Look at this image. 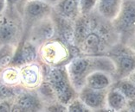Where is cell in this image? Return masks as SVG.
<instances>
[{
	"label": "cell",
	"mask_w": 135,
	"mask_h": 112,
	"mask_svg": "<svg viewBox=\"0 0 135 112\" xmlns=\"http://www.w3.org/2000/svg\"><path fill=\"white\" fill-rule=\"evenodd\" d=\"M116 4L117 0H100L101 11L106 15H113Z\"/></svg>",
	"instance_id": "6"
},
{
	"label": "cell",
	"mask_w": 135,
	"mask_h": 112,
	"mask_svg": "<svg viewBox=\"0 0 135 112\" xmlns=\"http://www.w3.org/2000/svg\"><path fill=\"white\" fill-rule=\"evenodd\" d=\"M109 105L114 110H119L125 104L124 97L117 92H112L108 96Z\"/></svg>",
	"instance_id": "4"
},
{
	"label": "cell",
	"mask_w": 135,
	"mask_h": 112,
	"mask_svg": "<svg viewBox=\"0 0 135 112\" xmlns=\"http://www.w3.org/2000/svg\"><path fill=\"white\" fill-rule=\"evenodd\" d=\"M44 5L38 2L31 3L28 7V12L32 16H37L44 11Z\"/></svg>",
	"instance_id": "13"
},
{
	"label": "cell",
	"mask_w": 135,
	"mask_h": 112,
	"mask_svg": "<svg viewBox=\"0 0 135 112\" xmlns=\"http://www.w3.org/2000/svg\"><path fill=\"white\" fill-rule=\"evenodd\" d=\"M88 66V62L86 61L85 60L80 59V60H76L75 61L73 62V64L71 65V72L74 74H81L86 69H87Z\"/></svg>",
	"instance_id": "8"
},
{
	"label": "cell",
	"mask_w": 135,
	"mask_h": 112,
	"mask_svg": "<svg viewBox=\"0 0 135 112\" xmlns=\"http://www.w3.org/2000/svg\"><path fill=\"white\" fill-rule=\"evenodd\" d=\"M109 84L107 78L103 74L95 73L93 74L88 78V84L93 89H102L105 88Z\"/></svg>",
	"instance_id": "2"
},
{
	"label": "cell",
	"mask_w": 135,
	"mask_h": 112,
	"mask_svg": "<svg viewBox=\"0 0 135 112\" xmlns=\"http://www.w3.org/2000/svg\"><path fill=\"white\" fill-rule=\"evenodd\" d=\"M12 94H13V90H12V89L9 88L8 86H0V95L2 97L9 98V97L12 96Z\"/></svg>",
	"instance_id": "18"
},
{
	"label": "cell",
	"mask_w": 135,
	"mask_h": 112,
	"mask_svg": "<svg viewBox=\"0 0 135 112\" xmlns=\"http://www.w3.org/2000/svg\"><path fill=\"white\" fill-rule=\"evenodd\" d=\"M70 111H75V112H81V111H87L86 109L78 102H75L69 107Z\"/></svg>",
	"instance_id": "19"
},
{
	"label": "cell",
	"mask_w": 135,
	"mask_h": 112,
	"mask_svg": "<svg viewBox=\"0 0 135 112\" xmlns=\"http://www.w3.org/2000/svg\"><path fill=\"white\" fill-rule=\"evenodd\" d=\"M95 4V0H81V8L83 10H89Z\"/></svg>",
	"instance_id": "17"
},
{
	"label": "cell",
	"mask_w": 135,
	"mask_h": 112,
	"mask_svg": "<svg viewBox=\"0 0 135 112\" xmlns=\"http://www.w3.org/2000/svg\"><path fill=\"white\" fill-rule=\"evenodd\" d=\"M101 97L100 94L95 92H89L85 96V103L86 104L90 107H97L100 104Z\"/></svg>",
	"instance_id": "7"
},
{
	"label": "cell",
	"mask_w": 135,
	"mask_h": 112,
	"mask_svg": "<svg viewBox=\"0 0 135 112\" xmlns=\"http://www.w3.org/2000/svg\"><path fill=\"white\" fill-rule=\"evenodd\" d=\"M50 82L53 84L54 88L56 89L60 98H62L63 102L69 101L71 97V93L69 90V87L66 84L65 78L63 73L59 70H53L50 75Z\"/></svg>",
	"instance_id": "1"
},
{
	"label": "cell",
	"mask_w": 135,
	"mask_h": 112,
	"mask_svg": "<svg viewBox=\"0 0 135 112\" xmlns=\"http://www.w3.org/2000/svg\"><path fill=\"white\" fill-rule=\"evenodd\" d=\"M100 43V39L99 36L96 34H90L89 35H88L86 37L85 40V45L88 48H90V49H95L97 48L98 45Z\"/></svg>",
	"instance_id": "11"
},
{
	"label": "cell",
	"mask_w": 135,
	"mask_h": 112,
	"mask_svg": "<svg viewBox=\"0 0 135 112\" xmlns=\"http://www.w3.org/2000/svg\"><path fill=\"white\" fill-rule=\"evenodd\" d=\"M9 1H11V2H16L17 0H9Z\"/></svg>",
	"instance_id": "24"
},
{
	"label": "cell",
	"mask_w": 135,
	"mask_h": 112,
	"mask_svg": "<svg viewBox=\"0 0 135 112\" xmlns=\"http://www.w3.org/2000/svg\"><path fill=\"white\" fill-rule=\"evenodd\" d=\"M11 57L10 55H5L3 56L1 59H0V65L1 66H6L8 65L9 63L11 62Z\"/></svg>",
	"instance_id": "21"
},
{
	"label": "cell",
	"mask_w": 135,
	"mask_h": 112,
	"mask_svg": "<svg viewBox=\"0 0 135 112\" xmlns=\"http://www.w3.org/2000/svg\"><path fill=\"white\" fill-rule=\"evenodd\" d=\"M85 26L83 25H80L77 29H76V37L77 38H81L85 34Z\"/></svg>",
	"instance_id": "20"
},
{
	"label": "cell",
	"mask_w": 135,
	"mask_h": 112,
	"mask_svg": "<svg viewBox=\"0 0 135 112\" xmlns=\"http://www.w3.org/2000/svg\"><path fill=\"white\" fill-rule=\"evenodd\" d=\"M23 79L28 84H34L36 83L37 79V74L35 71L32 70H25L23 72Z\"/></svg>",
	"instance_id": "14"
},
{
	"label": "cell",
	"mask_w": 135,
	"mask_h": 112,
	"mask_svg": "<svg viewBox=\"0 0 135 112\" xmlns=\"http://www.w3.org/2000/svg\"><path fill=\"white\" fill-rule=\"evenodd\" d=\"M119 89H120L121 92H123L127 98H134L135 90H134V86L132 84L128 82L122 83L120 84V86H119Z\"/></svg>",
	"instance_id": "12"
},
{
	"label": "cell",
	"mask_w": 135,
	"mask_h": 112,
	"mask_svg": "<svg viewBox=\"0 0 135 112\" xmlns=\"http://www.w3.org/2000/svg\"><path fill=\"white\" fill-rule=\"evenodd\" d=\"M15 34V29L11 25L5 24L0 28V37L3 40H10Z\"/></svg>",
	"instance_id": "9"
},
{
	"label": "cell",
	"mask_w": 135,
	"mask_h": 112,
	"mask_svg": "<svg viewBox=\"0 0 135 112\" xmlns=\"http://www.w3.org/2000/svg\"><path fill=\"white\" fill-rule=\"evenodd\" d=\"M36 105V103L35 101V99L30 96H25L23 97L18 102V106L20 107V109L23 110H30L35 108Z\"/></svg>",
	"instance_id": "5"
},
{
	"label": "cell",
	"mask_w": 135,
	"mask_h": 112,
	"mask_svg": "<svg viewBox=\"0 0 135 112\" xmlns=\"http://www.w3.org/2000/svg\"><path fill=\"white\" fill-rule=\"evenodd\" d=\"M10 110V106L7 103H1L0 104V112H4Z\"/></svg>",
	"instance_id": "22"
},
{
	"label": "cell",
	"mask_w": 135,
	"mask_h": 112,
	"mask_svg": "<svg viewBox=\"0 0 135 112\" xmlns=\"http://www.w3.org/2000/svg\"><path fill=\"white\" fill-rule=\"evenodd\" d=\"M120 67L124 72H130L133 68V60L128 58V57H124L119 61Z\"/></svg>",
	"instance_id": "15"
},
{
	"label": "cell",
	"mask_w": 135,
	"mask_h": 112,
	"mask_svg": "<svg viewBox=\"0 0 135 112\" xmlns=\"http://www.w3.org/2000/svg\"><path fill=\"white\" fill-rule=\"evenodd\" d=\"M134 8L133 6H129L127 9H126L123 15V22L126 26H131L134 23Z\"/></svg>",
	"instance_id": "10"
},
{
	"label": "cell",
	"mask_w": 135,
	"mask_h": 112,
	"mask_svg": "<svg viewBox=\"0 0 135 112\" xmlns=\"http://www.w3.org/2000/svg\"><path fill=\"white\" fill-rule=\"evenodd\" d=\"M2 8H3V1L2 0H0V10H2Z\"/></svg>",
	"instance_id": "23"
},
{
	"label": "cell",
	"mask_w": 135,
	"mask_h": 112,
	"mask_svg": "<svg viewBox=\"0 0 135 112\" xmlns=\"http://www.w3.org/2000/svg\"><path fill=\"white\" fill-rule=\"evenodd\" d=\"M75 7H76L75 0H65V2L63 3L62 5V10L65 14L69 15L75 10Z\"/></svg>",
	"instance_id": "16"
},
{
	"label": "cell",
	"mask_w": 135,
	"mask_h": 112,
	"mask_svg": "<svg viewBox=\"0 0 135 112\" xmlns=\"http://www.w3.org/2000/svg\"><path fill=\"white\" fill-rule=\"evenodd\" d=\"M36 57V51L30 45H26L15 59V63H23L26 61H31Z\"/></svg>",
	"instance_id": "3"
}]
</instances>
